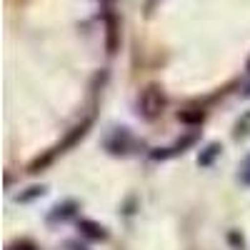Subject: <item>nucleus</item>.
Returning a JSON list of instances; mask_svg holds the SVG:
<instances>
[{"label": "nucleus", "instance_id": "1", "mask_svg": "<svg viewBox=\"0 0 250 250\" xmlns=\"http://www.w3.org/2000/svg\"><path fill=\"white\" fill-rule=\"evenodd\" d=\"M168 105V95H165L158 85H150L145 88L140 95H138V113L145 118V120H155L160 118V113Z\"/></svg>", "mask_w": 250, "mask_h": 250}, {"label": "nucleus", "instance_id": "2", "mask_svg": "<svg viewBox=\"0 0 250 250\" xmlns=\"http://www.w3.org/2000/svg\"><path fill=\"white\" fill-rule=\"evenodd\" d=\"M105 150L110 155H130L135 148H143V140L133 138V133L128 128H115L108 138H105Z\"/></svg>", "mask_w": 250, "mask_h": 250}, {"label": "nucleus", "instance_id": "3", "mask_svg": "<svg viewBox=\"0 0 250 250\" xmlns=\"http://www.w3.org/2000/svg\"><path fill=\"white\" fill-rule=\"evenodd\" d=\"M200 140V130H193V133H185L183 138H178L173 145H168V148H158V150H153L150 153V158L153 160H170V158H178V155H183L185 150H190L193 145Z\"/></svg>", "mask_w": 250, "mask_h": 250}, {"label": "nucleus", "instance_id": "4", "mask_svg": "<svg viewBox=\"0 0 250 250\" xmlns=\"http://www.w3.org/2000/svg\"><path fill=\"white\" fill-rule=\"evenodd\" d=\"M78 230L85 235L88 240H98V243H105V240L110 238V233L105 230V228L98 225V223L90 220V218H80V220H78Z\"/></svg>", "mask_w": 250, "mask_h": 250}, {"label": "nucleus", "instance_id": "5", "mask_svg": "<svg viewBox=\"0 0 250 250\" xmlns=\"http://www.w3.org/2000/svg\"><path fill=\"white\" fill-rule=\"evenodd\" d=\"M90 123H93V118H88L85 123H80V125H75V128L68 133V138L65 140H62L60 145H55V148H53V153L58 155V153H65L68 148H73V145L78 143V140H83V138H85V133H88V128H90Z\"/></svg>", "mask_w": 250, "mask_h": 250}, {"label": "nucleus", "instance_id": "6", "mask_svg": "<svg viewBox=\"0 0 250 250\" xmlns=\"http://www.w3.org/2000/svg\"><path fill=\"white\" fill-rule=\"evenodd\" d=\"M75 210H78V205H75L73 200L62 203V205H55V208H53V213L48 215V223H65L68 218L75 215Z\"/></svg>", "mask_w": 250, "mask_h": 250}, {"label": "nucleus", "instance_id": "7", "mask_svg": "<svg viewBox=\"0 0 250 250\" xmlns=\"http://www.w3.org/2000/svg\"><path fill=\"white\" fill-rule=\"evenodd\" d=\"M220 143H210V145H208V148L198 155V165H200V168H210V165H213V160L220 155Z\"/></svg>", "mask_w": 250, "mask_h": 250}, {"label": "nucleus", "instance_id": "8", "mask_svg": "<svg viewBox=\"0 0 250 250\" xmlns=\"http://www.w3.org/2000/svg\"><path fill=\"white\" fill-rule=\"evenodd\" d=\"M238 140L240 138H245V135H250V113H245L240 120H238V125H235V133H233Z\"/></svg>", "mask_w": 250, "mask_h": 250}, {"label": "nucleus", "instance_id": "9", "mask_svg": "<svg viewBox=\"0 0 250 250\" xmlns=\"http://www.w3.org/2000/svg\"><path fill=\"white\" fill-rule=\"evenodd\" d=\"M178 120L180 123H188V125H200L205 120V113H178Z\"/></svg>", "mask_w": 250, "mask_h": 250}, {"label": "nucleus", "instance_id": "10", "mask_svg": "<svg viewBox=\"0 0 250 250\" xmlns=\"http://www.w3.org/2000/svg\"><path fill=\"white\" fill-rule=\"evenodd\" d=\"M40 195H45V185H35V188H30V193L18 195V203H30V200H35Z\"/></svg>", "mask_w": 250, "mask_h": 250}, {"label": "nucleus", "instance_id": "11", "mask_svg": "<svg viewBox=\"0 0 250 250\" xmlns=\"http://www.w3.org/2000/svg\"><path fill=\"white\" fill-rule=\"evenodd\" d=\"M238 180L245 185V188H250V155L240 163V173H238Z\"/></svg>", "mask_w": 250, "mask_h": 250}, {"label": "nucleus", "instance_id": "12", "mask_svg": "<svg viewBox=\"0 0 250 250\" xmlns=\"http://www.w3.org/2000/svg\"><path fill=\"white\" fill-rule=\"evenodd\" d=\"M65 248H68V250H88L85 245L78 243V240H68V243H65Z\"/></svg>", "mask_w": 250, "mask_h": 250}]
</instances>
